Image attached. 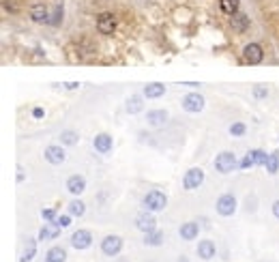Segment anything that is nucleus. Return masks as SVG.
<instances>
[{"instance_id":"nucleus-1","label":"nucleus","mask_w":279,"mask_h":262,"mask_svg":"<svg viewBox=\"0 0 279 262\" xmlns=\"http://www.w3.org/2000/svg\"><path fill=\"white\" fill-rule=\"evenodd\" d=\"M239 165H241V162L236 159V155L230 151H223L215 157V170L219 174H230V172H234Z\"/></svg>"},{"instance_id":"nucleus-2","label":"nucleus","mask_w":279,"mask_h":262,"mask_svg":"<svg viewBox=\"0 0 279 262\" xmlns=\"http://www.w3.org/2000/svg\"><path fill=\"white\" fill-rule=\"evenodd\" d=\"M165 204H168V198H165V194L159 192V189H155V192H148L144 198H142V206H144L146 211H151V213L163 211Z\"/></svg>"},{"instance_id":"nucleus-3","label":"nucleus","mask_w":279,"mask_h":262,"mask_svg":"<svg viewBox=\"0 0 279 262\" xmlns=\"http://www.w3.org/2000/svg\"><path fill=\"white\" fill-rule=\"evenodd\" d=\"M236 198L232 194H221L217 198V204H215V208H217V213L221 217H232L234 213H236Z\"/></svg>"},{"instance_id":"nucleus-4","label":"nucleus","mask_w":279,"mask_h":262,"mask_svg":"<svg viewBox=\"0 0 279 262\" xmlns=\"http://www.w3.org/2000/svg\"><path fill=\"white\" fill-rule=\"evenodd\" d=\"M266 159H269V153H264L262 148H253V151H249L245 157H243V162L239 168L247 170V168H253V165H264Z\"/></svg>"},{"instance_id":"nucleus-5","label":"nucleus","mask_w":279,"mask_h":262,"mask_svg":"<svg viewBox=\"0 0 279 262\" xmlns=\"http://www.w3.org/2000/svg\"><path fill=\"white\" fill-rule=\"evenodd\" d=\"M123 249V239L118 234H108L103 241H101V252L110 258H116Z\"/></svg>"},{"instance_id":"nucleus-6","label":"nucleus","mask_w":279,"mask_h":262,"mask_svg":"<svg viewBox=\"0 0 279 262\" xmlns=\"http://www.w3.org/2000/svg\"><path fill=\"white\" fill-rule=\"evenodd\" d=\"M116 26H118V22H116V15L114 13L105 11V13H99L97 15V31L101 34H114Z\"/></svg>"},{"instance_id":"nucleus-7","label":"nucleus","mask_w":279,"mask_h":262,"mask_svg":"<svg viewBox=\"0 0 279 262\" xmlns=\"http://www.w3.org/2000/svg\"><path fill=\"white\" fill-rule=\"evenodd\" d=\"M202 183H204V170H202V168H191V170H187L185 178H183V187H185L187 192H193V189H198Z\"/></svg>"},{"instance_id":"nucleus-8","label":"nucleus","mask_w":279,"mask_h":262,"mask_svg":"<svg viewBox=\"0 0 279 262\" xmlns=\"http://www.w3.org/2000/svg\"><path fill=\"white\" fill-rule=\"evenodd\" d=\"M93 245V232L91 230H84V228H80V230H75L73 234H71V247H75V249H88Z\"/></svg>"},{"instance_id":"nucleus-9","label":"nucleus","mask_w":279,"mask_h":262,"mask_svg":"<svg viewBox=\"0 0 279 262\" xmlns=\"http://www.w3.org/2000/svg\"><path fill=\"white\" fill-rule=\"evenodd\" d=\"M183 110L191 112V114H198V112L204 110V97L200 93H189L183 97Z\"/></svg>"},{"instance_id":"nucleus-10","label":"nucleus","mask_w":279,"mask_h":262,"mask_svg":"<svg viewBox=\"0 0 279 262\" xmlns=\"http://www.w3.org/2000/svg\"><path fill=\"white\" fill-rule=\"evenodd\" d=\"M243 56H245V61L249 65H260L264 61V50L258 43H247L245 50H243Z\"/></svg>"},{"instance_id":"nucleus-11","label":"nucleus","mask_w":279,"mask_h":262,"mask_svg":"<svg viewBox=\"0 0 279 262\" xmlns=\"http://www.w3.org/2000/svg\"><path fill=\"white\" fill-rule=\"evenodd\" d=\"M135 228H138L140 232H151V230H157V219L155 215H153L151 211H144V213H140L138 217H135Z\"/></svg>"},{"instance_id":"nucleus-12","label":"nucleus","mask_w":279,"mask_h":262,"mask_svg":"<svg viewBox=\"0 0 279 262\" xmlns=\"http://www.w3.org/2000/svg\"><path fill=\"white\" fill-rule=\"evenodd\" d=\"M43 157H45V162H47V164H52V165H61V164H64V159H67V153H64V148H62V146L52 144V146H47V148H45Z\"/></svg>"},{"instance_id":"nucleus-13","label":"nucleus","mask_w":279,"mask_h":262,"mask_svg":"<svg viewBox=\"0 0 279 262\" xmlns=\"http://www.w3.org/2000/svg\"><path fill=\"white\" fill-rule=\"evenodd\" d=\"M93 146H94V151L97 153L108 155L112 151V146H114V140H112L110 133H97L94 135V140H93Z\"/></svg>"},{"instance_id":"nucleus-14","label":"nucleus","mask_w":279,"mask_h":262,"mask_svg":"<svg viewBox=\"0 0 279 262\" xmlns=\"http://www.w3.org/2000/svg\"><path fill=\"white\" fill-rule=\"evenodd\" d=\"M67 189H69V194H73V196H82V194L86 192V178H84V176H80V174L69 176Z\"/></svg>"},{"instance_id":"nucleus-15","label":"nucleus","mask_w":279,"mask_h":262,"mask_svg":"<svg viewBox=\"0 0 279 262\" xmlns=\"http://www.w3.org/2000/svg\"><path fill=\"white\" fill-rule=\"evenodd\" d=\"M170 114L165 110H151L146 114V123L151 125V127H163L165 123H168Z\"/></svg>"},{"instance_id":"nucleus-16","label":"nucleus","mask_w":279,"mask_h":262,"mask_svg":"<svg viewBox=\"0 0 279 262\" xmlns=\"http://www.w3.org/2000/svg\"><path fill=\"white\" fill-rule=\"evenodd\" d=\"M179 234H181L183 241H195V239H198V234H200L198 222H187V224H183L181 230H179Z\"/></svg>"},{"instance_id":"nucleus-17","label":"nucleus","mask_w":279,"mask_h":262,"mask_svg":"<svg viewBox=\"0 0 279 262\" xmlns=\"http://www.w3.org/2000/svg\"><path fill=\"white\" fill-rule=\"evenodd\" d=\"M215 254H217V247L211 239H204V241L198 243V256L202 260H213L215 258Z\"/></svg>"},{"instance_id":"nucleus-18","label":"nucleus","mask_w":279,"mask_h":262,"mask_svg":"<svg viewBox=\"0 0 279 262\" xmlns=\"http://www.w3.org/2000/svg\"><path fill=\"white\" fill-rule=\"evenodd\" d=\"M37 256V241L34 239H26L22 252H20V262H31Z\"/></svg>"},{"instance_id":"nucleus-19","label":"nucleus","mask_w":279,"mask_h":262,"mask_svg":"<svg viewBox=\"0 0 279 262\" xmlns=\"http://www.w3.org/2000/svg\"><path fill=\"white\" fill-rule=\"evenodd\" d=\"M58 234H61V228H56L54 224H45L43 228L39 230L37 241H54V239H58Z\"/></svg>"},{"instance_id":"nucleus-20","label":"nucleus","mask_w":279,"mask_h":262,"mask_svg":"<svg viewBox=\"0 0 279 262\" xmlns=\"http://www.w3.org/2000/svg\"><path fill=\"white\" fill-rule=\"evenodd\" d=\"M31 17H32V22H37V24L50 22V11H47L45 4H34L31 9Z\"/></svg>"},{"instance_id":"nucleus-21","label":"nucleus","mask_w":279,"mask_h":262,"mask_svg":"<svg viewBox=\"0 0 279 262\" xmlns=\"http://www.w3.org/2000/svg\"><path fill=\"white\" fill-rule=\"evenodd\" d=\"M165 95V86L159 84V82H153V84H146L144 86V97L148 99H159Z\"/></svg>"},{"instance_id":"nucleus-22","label":"nucleus","mask_w":279,"mask_h":262,"mask_svg":"<svg viewBox=\"0 0 279 262\" xmlns=\"http://www.w3.org/2000/svg\"><path fill=\"white\" fill-rule=\"evenodd\" d=\"M163 243V232L161 230H151L144 234V245L146 247H159Z\"/></svg>"},{"instance_id":"nucleus-23","label":"nucleus","mask_w":279,"mask_h":262,"mask_svg":"<svg viewBox=\"0 0 279 262\" xmlns=\"http://www.w3.org/2000/svg\"><path fill=\"white\" fill-rule=\"evenodd\" d=\"M64 260H67V252H64L62 247L54 245V247L47 249V254H45V262H64Z\"/></svg>"},{"instance_id":"nucleus-24","label":"nucleus","mask_w":279,"mask_h":262,"mask_svg":"<svg viewBox=\"0 0 279 262\" xmlns=\"http://www.w3.org/2000/svg\"><path fill=\"white\" fill-rule=\"evenodd\" d=\"M58 140H61L62 146H75L78 144V140H80V133L78 131H73V129H64Z\"/></svg>"},{"instance_id":"nucleus-25","label":"nucleus","mask_w":279,"mask_h":262,"mask_svg":"<svg viewBox=\"0 0 279 262\" xmlns=\"http://www.w3.org/2000/svg\"><path fill=\"white\" fill-rule=\"evenodd\" d=\"M144 108V103H142V97L140 95H131V97L127 99V103H124V110L129 112V114H138Z\"/></svg>"},{"instance_id":"nucleus-26","label":"nucleus","mask_w":279,"mask_h":262,"mask_svg":"<svg viewBox=\"0 0 279 262\" xmlns=\"http://www.w3.org/2000/svg\"><path fill=\"white\" fill-rule=\"evenodd\" d=\"M232 28L236 33H245L247 28H249V17L245 15V13H236V15H232Z\"/></svg>"},{"instance_id":"nucleus-27","label":"nucleus","mask_w":279,"mask_h":262,"mask_svg":"<svg viewBox=\"0 0 279 262\" xmlns=\"http://www.w3.org/2000/svg\"><path fill=\"white\" fill-rule=\"evenodd\" d=\"M264 168H266L269 174H277V172H279V151L269 153V159H266Z\"/></svg>"},{"instance_id":"nucleus-28","label":"nucleus","mask_w":279,"mask_h":262,"mask_svg":"<svg viewBox=\"0 0 279 262\" xmlns=\"http://www.w3.org/2000/svg\"><path fill=\"white\" fill-rule=\"evenodd\" d=\"M219 7L225 15H236L239 13V0H219Z\"/></svg>"},{"instance_id":"nucleus-29","label":"nucleus","mask_w":279,"mask_h":262,"mask_svg":"<svg viewBox=\"0 0 279 262\" xmlns=\"http://www.w3.org/2000/svg\"><path fill=\"white\" fill-rule=\"evenodd\" d=\"M86 213V204L82 200H71L69 204V215L71 217H82Z\"/></svg>"},{"instance_id":"nucleus-30","label":"nucleus","mask_w":279,"mask_h":262,"mask_svg":"<svg viewBox=\"0 0 279 262\" xmlns=\"http://www.w3.org/2000/svg\"><path fill=\"white\" fill-rule=\"evenodd\" d=\"M245 131H247L245 123H232V125H230V135H234V138H243Z\"/></svg>"},{"instance_id":"nucleus-31","label":"nucleus","mask_w":279,"mask_h":262,"mask_svg":"<svg viewBox=\"0 0 279 262\" xmlns=\"http://www.w3.org/2000/svg\"><path fill=\"white\" fill-rule=\"evenodd\" d=\"M52 224H54L56 228L64 230V228H69V226H71V215H58V217H56Z\"/></svg>"},{"instance_id":"nucleus-32","label":"nucleus","mask_w":279,"mask_h":262,"mask_svg":"<svg viewBox=\"0 0 279 262\" xmlns=\"http://www.w3.org/2000/svg\"><path fill=\"white\" fill-rule=\"evenodd\" d=\"M41 217H43L45 222L52 224V222H54V219L58 217V215H56V208H43V211H41Z\"/></svg>"},{"instance_id":"nucleus-33","label":"nucleus","mask_w":279,"mask_h":262,"mask_svg":"<svg viewBox=\"0 0 279 262\" xmlns=\"http://www.w3.org/2000/svg\"><path fill=\"white\" fill-rule=\"evenodd\" d=\"M253 97H256V99L269 97V86H256V88H253Z\"/></svg>"},{"instance_id":"nucleus-34","label":"nucleus","mask_w":279,"mask_h":262,"mask_svg":"<svg viewBox=\"0 0 279 262\" xmlns=\"http://www.w3.org/2000/svg\"><path fill=\"white\" fill-rule=\"evenodd\" d=\"M61 17H62V7L58 4L56 11H54V15H52V20H50V24H54V26H56V24H61Z\"/></svg>"},{"instance_id":"nucleus-35","label":"nucleus","mask_w":279,"mask_h":262,"mask_svg":"<svg viewBox=\"0 0 279 262\" xmlns=\"http://www.w3.org/2000/svg\"><path fill=\"white\" fill-rule=\"evenodd\" d=\"M32 116H34V118H43V116H45L43 108H34V110H32Z\"/></svg>"},{"instance_id":"nucleus-36","label":"nucleus","mask_w":279,"mask_h":262,"mask_svg":"<svg viewBox=\"0 0 279 262\" xmlns=\"http://www.w3.org/2000/svg\"><path fill=\"white\" fill-rule=\"evenodd\" d=\"M271 208H273V215H275V217L279 219V200L273 202V206H271Z\"/></svg>"},{"instance_id":"nucleus-37","label":"nucleus","mask_w":279,"mask_h":262,"mask_svg":"<svg viewBox=\"0 0 279 262\" xmlns=\"http://www.w3.org/2000/svg\"><path fill=\"white\" fill-rule=\"evenodd\" d=\"M80 84L78 82H69V84H64V88H67V91H73V88H78Z\"/></svg>"},{"instance_id":"nucleus-38","label":"nucleus","mask_w":279,"mask_h":262,"mask_svg":"<svg viewBox=\"0 0 279 262\" xmlns=\"http://www.w3.org/2000/svg\"><path fill=\"white\" fill-rule=\"evenodd\" d=\"M22 181H24V170L17 168V183H22Z\"/></svg>"},{"instance_id":"nucleus-39","label":"nucleus","mask_w":279,"mask_h":262,"mask_svg":"<svg viewBox=\"0 0 279 262\" xmlns=\"http://www.w3.org/2000/svg\"><path fill=\"white\" fill-rule=\"evenodd\" d=\"M179 262H189L187 258H183V256H181V258H179Z\"/></svg>"},{"instance_id":"nucleus-40","label":"nucleus","mask_w":279,"mask_h":262,"mask_svg":"<svg viewBox=\"0 0 279 262\" xmlns=\"http://www.w3.org/2000/svg\"><path fill=\"white\" fill-rule=\"evenodd\" d=\"M118 262H127V260H118Z\"/></svg>"}]
</instances>
